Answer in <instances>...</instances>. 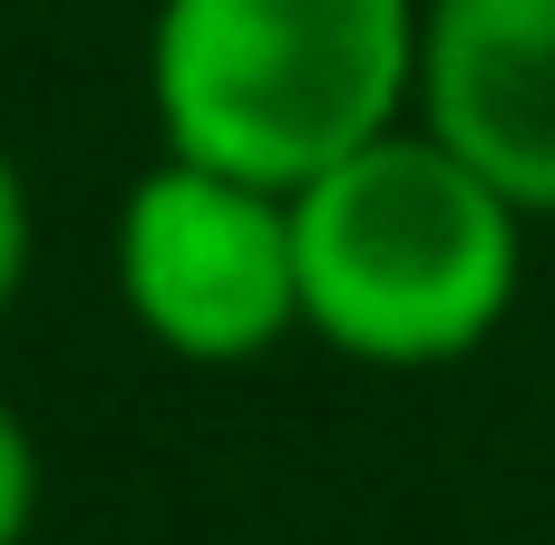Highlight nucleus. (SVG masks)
I'll return each instance as SVG.
<instances>
[{
    "label": "nucleus",
    "instance_id": "1",
    "mask_svg": "<svg viewBox=\"0 0 555 545\" xmlns=\"http://www.w3.org/2000/svg\"><path fill=\"white\" fill-rule=\"evenodd\" d=\"M293 263L312 341L371 371H449L507 322L527 283V215L400 117L293 185Z\"/></svg>",
    "mask_w": 555,
    "mask_h": 545
},
{
    "label": "nucleus",
    "instance_id": "2",
    "mask_svg": "<svg viewBox=\"0 0 555 545\" xmlns=\"http://www.w3.org/2000/svg\"><path fill=\"white\" fill-rule=\"evenodd\" d=\"M420 0H156L146 98L166 156L302 185L410 117Z\"/></svg>",
    "mask_w": 555,
    "mask_h": 545
},
{
    "label": "nucleus",
    "instance_id": "3",
    "mask_svg": "<svg viewBox=\"0 0 555 545\" xmlns=\"http://www.w3.org/2000/svg\"><path fill=\"white\" fill-rule=\"evenodd\" d=\"M117 302L166 361H263L302 332L293 195L195 156H156L117 205Z\"/></svg>",
    "mask_w": 555,
    "mask_h": 545
},
{
    "label": "nucleus",
    "instance_id": "4",
    "mask_svg": "<svg viewBox=\"0 0 555 545\" xmlns=\"http://www.w3.org/2000/svg\"><path fill=\"white\" fill-rule=\"evenodd\" d=\"M410 117L527 224L555 215V0H420Z\"/></svg>",
    "mask_w": 555,
    "mask_h": 545
},
{
    "label": "nucleus",
    "instance_id": "5",
    "mask_svg": "<svg viewBox=\"0 0 555 545\" xmlns=\"http://www.w3.org/2000/svg\"><path fill=\"white\" fill-rule=\"evenodd\" d=\"M29 517H39V439H29L20 410L0 400V545L29 536Z\"/></svg>",
    "mask_w": 555,
    "mask_h": 545
},
{
    "label": "nucleus",
    "instance_id": "6",
    "mask_svg": "<svg viewBox=\"0 0 555 545\" xmlns=\"http://www.w3.org/2000/svg\"><path fill=\"white\" fill-rule=\"evenodd\" d=\"M20 283H29V185H20V166L0 146V312L20 302Z\"/></svg>",
    "mask_w": 555,
    "mask_h": 545
}]
</instances>
